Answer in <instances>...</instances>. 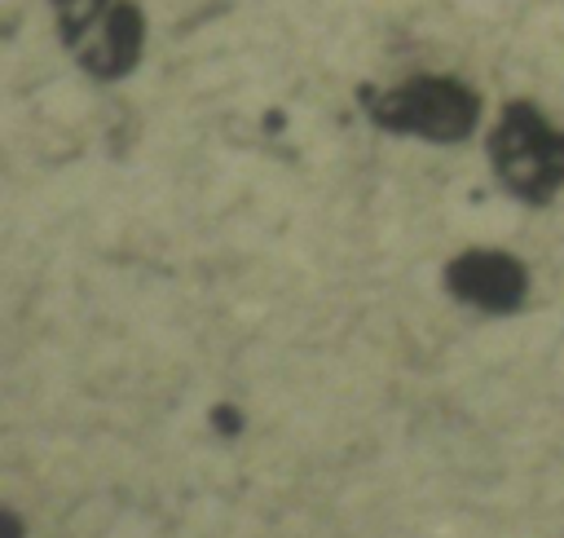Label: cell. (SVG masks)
<instances>
[{
  "mask_svg": "<svg viewBox=\"0 0 564 538\" xmlns=\"http://www.w3.org/2000/svg\"><path fill=\"white\" fill-rule=\"evenodd\" d=\"M361 106L379 128L423 141H463L480 123V97L449 75H414L388 88H366Z\"/></svg>",
  "mask_w": 564,
  "mask_h": 538,
  "instance_id": "6da1fadb",
  "label": "cell"
},
{
  "mask_svg": "<svg viewBox=\"0 0 564 538\" xmlns=\"http://www.w3.org/2000/svg\"><path fill=\"white\" fill-rule=\"evenodd\" d=\"M489 163L511 194L546 203L564 190V128L529 101H507L489 128Z\"/></svg>",
  "mask_w": 564,
  "mask_h": 538,
  "instance_id": "7a4b0ae2",
  "label": "cell"
},
{
  "mask_svg": "<svg viewBox=\"0 0 564 538\" xmlns=\"http://www.w3.org/2000/svg\"><path fill=\"white\" fill-rule=\"evenodd\" d=\"M66 53L97 79H119L137 66L145 22L132 0H48Z\"/></svg>",
  "mask_w": 564,
  "mask_h": 538,
  "instance_id": "3957f363",
  "label": "cell"
},
{
  "mask_svg": "<svg viewBox=\"0 0 564 538\" xmlns=\"http://www.w3.org/2000/svg\"><path fill=\"white\" fill-rule=\"evenodd\" d=\"M454 287L463 295H480L485 304H507L511 295H520V269L507 256L476 251L454 265Z\"/></svg>",
  "mask_w": 564,
  "mask_h": 538,
  "instance_id": "277c9868",
  "label": "cell"
}]
</instances>
